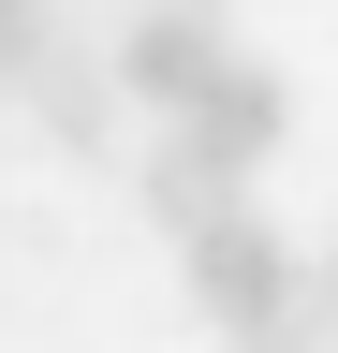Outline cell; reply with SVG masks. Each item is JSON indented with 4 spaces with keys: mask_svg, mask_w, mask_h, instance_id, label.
Segmentation results:
<instances>
[{
    "mask_svg": "<svg viewBox=\"0 0 338 353\" xmlns=\"http://www.w3.org/2000/svg\"><path fill=\"white\" fill-rule=\"evenodd\" d=\"M309 309H338V250H324V280H309Z\"/></svg>",
    "mask_w": 338,
    "mask_h": 353,
    "instance_id": "cell-7",
    "label": "cell"
},
{
    "mask_svg": "<svg viewBox=\"0 0 338 353\" xmlns=\"http://www.w3.org/2000/svg\"><path fill=\"white\" fill-rule=\"evenodd\" d=\"M15 88H30V118H45V148H74V162L118 148V59H74V44L45 30V59H30Z\"/></svg>",
    "mask_w": 338,
    "mask_h": 353,
    "instance_id": "cell-4",
    "label": "cell"
},
{
    "mask_svg": "<svg viewBox=\"0 0 338 353\" xmlns=\"http://www.w3.org/2000/svg\"><path fill=\"white\" fill-rule=\"evenodd\" d=\"M177 280H191L206 324H235V339H294V324H324V309H309V265H294V236H279L250 192H235L221 221H191V236H177Z\"/></svg>",
    "mask_w": 338,
    "mask_h": 353,
    "instance_id": "cell-1",
    "label": "cell"
},
{
    "mask_svg": "<svg viewBox=\"0 0 338 353\" xmlns=\"http://www.w3.org/2000/svg\"><path fill=\"white\" fill-rule=\"evenodd\" d=\"M221 59H235L221 0H147V15H133V44H118V88H133V103H191Z\"/></svg>",
    "mask_w": 338,
    "mask_h": 353,
    "instance_id": "cell-3",
    "label": "cell"
},
{
    "mask_svg": "<svg viewBox=\"0 0 338 353\" xmlns=\"http://www.w3.org/2000/svg\"><path fill=\"white\" fill-rule=\"evenodd\" d=\"M162 118H177V148H191V162H221V176H265V148L294 132V88H279L265 59H221V74L191 88V103H162Z\"/></svg>",
    "mask_w": 338,
    "mask_h": 353,
    "instance_id": "cell-2",
    "label": "cell"
},
{
    "mask_svg": "<svg viewBox=\"0 0 338 353\" xmlns=\"http://www.w3.org/2000/svg\"><path fill=\"white\" fill-rule=\"evenodd\" d=\"M45 30H59V15H45V0H0V88H15L30 59H45Z\"/></svg>",
    "mask_w": 338,
    "mask_h": 353,
    "instance_id": "cell-6",
    "label": "cell"
},
{
    "mask_svg": "<svg viewBox=\"0 0 338 353\" xmlns=\"http://www.w3.org/2000/svg\"><path fill=\"white\" fill-rule=\"evenodd\" d=\"M235 192H250V176H221V162H191L177 132H162V162H147V221H162V236H191V221H221Z\"/></svg>",
    "mask_w": 338,
    "mask_h": 353,
    "instance_id": "cell-5",
    "label": "cell"
}]
</instances>
